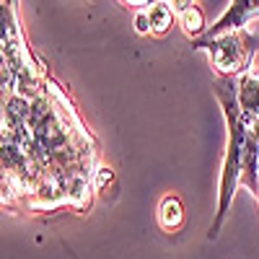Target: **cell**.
Wrapping results in <instances>:
<instances>
[{"label": "cell", "mask_w": 259, "mask_h": 259, "mask_svg": "<svg viewBox=\"0 0 259 259\" xmlns=\"http://www.w3.org/2000/svg\"><path fill=\"white\" fill-rule=\"evenodd\" d=\"M194 47H197V50H207L212 68L218 70L221 75H226V78L241 73L244 68H249V62H251L249 39L241 36L239 31L221 34L215 39H194Z\"/></svg>", "instance_id": "1"}, {"label": "cell", "mask_w": 259, "mask_h": 259, "mask_svg": "<svg viewBox=\"0 0 259 259\" xmlns=\"http://www.w3.org/2000/svg\"><path fill=\"white\" fill-rule=\"evenodd\" d=\"M259 16V0H233L231 8L215 21L212 26H207L205 36L200 39H215L221 34H231V31H241L251 18Z\"/></svg>", "instance_id": "2"}, {"label": "cell", "mask_w": 259, "mask_h": 259, "mask_svg": "<svg viewBox=\"0 0 259 259\" xmlns=\"http://www.w3.org/2000/svg\"><path fill=\"white\" fill-rule=\"evenodd\" d=\"M239 104L244 114L259 117V70H246L239 80Z\"/></svg>", "instance_id": "3"}, {"label": "cell", "mask_w": 259, "mask_h": 259, "mask_svg": "<svg viewBox=\"0 0 259 259\" xmlns=\"http://www.w3.org/2000/svg\"><path fill=\"white\" fill-rule=\"evenodd\" d=\"M148 16H150V31L153 34H166L171 29V24H174V8H171V3H166V0H156L153 6L148 8Z\"/></svg>", "instance_id": "4"}, {"label": "cell", "mask_w": 259, "mask_h": 259, "mask_svg": "<svg viewBox=\"0 0 259 259\" xmlns=\"http://www.w3.org/2000/svg\"><path fill=\"white\" fill-rule=\"evenodd\" d=\"M158 221L166 231H177L184 221V210H182V202L177 197H163L161 202V210H158Z\"/></svg>", "instance_id": "5"}, {"label": "cell", "mask_w": 259, "mask_h": 259, "mask_svg": "<svg viewBox=\"0 0 259 259\" xmlns=\"http://www.w3.org/2000/svg\"><path fill=\"white\" fill-rule=\"evenodd\" d=\"M179 18H182V26H184L187 36H192V39L205 36V31H207V26H205V16H202V11H200L197 6H192L189 11H184Z\"/></svg>", "instance_id": "6"}, {"label": "cell", "mask_w": 259, "mask_h": 259, "mask_svg": "<svg viewBox=\"0 0 259 259\" xmlns=\"http://www.w3.org/2000/svg\"><path fill=\"white\" fill-rule=\"evenodd\" d=\"M94 189H99V192H104L106 187H109L112 182H114V174H112V168L109 166H99L96 171H94Z\"/></svg>", "instance_id": "7"}, {"label": "cell", "mask_w": 259, "mask_h": 259, "mask_svg": "<svg viewBox=\"0 0 259 259\" xmlns=\"http://www.w3.org/2000/svg\"><path fill=\"white\" fill-rule=\"evenodd\" d=\"M135 31H138V34H148V31H150V16H148V8L138 11V16H135Z\"/></svg>", "instance_id": "8"}, {"label": "cell", "mask_w": 259, "mask_h": 259, "mask_svg": "<svg viewBox=\"0 0 259 259\" xmlns=\"http://www.w3.org/2000/svg\"><path fill=\"white\" fill-rule=\"evenodd\" d=\"M194 3H192V0H171V8H174V13L177 16H182L184 11H189Z\"/></svg>", "instance_id": "9"}, {"label": "cell", "mask_w": 259, "mask_h": 259, "mask_svg": "<svg viewBox=\"0 0 259 259\" xmlns=\"http://www.w3.org/2000/svg\"><path fill=\"white\" fill-rule=\"evenodd\" d=\"M124 3H127V6H140V8H150V6L156 3V0H124Z\"/></svg>", "instance_id": "10"}]
</instances>
